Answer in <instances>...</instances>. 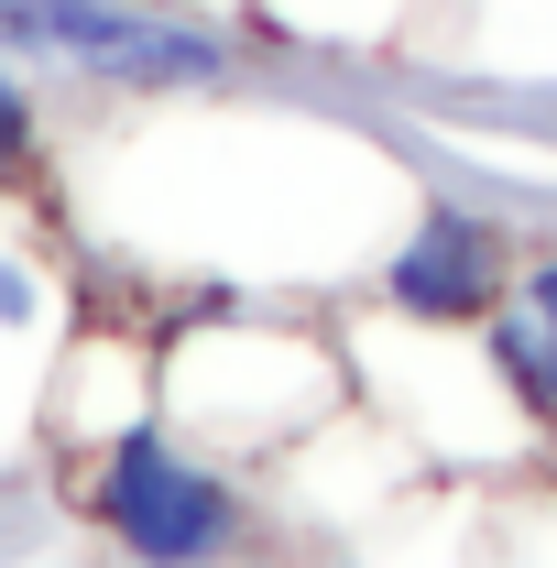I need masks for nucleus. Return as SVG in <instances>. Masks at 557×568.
I'll use <instances>...</instances> for the list:
<instances>
[{
	"label": "nucleus",
	"mask_w": 557,
	"mask_h": 568,
	"mask_svg": "<svg viewBox=\"0 0 557 568\" xmlns=\"http://www.w3.org/2000/svg\"><path fill=\"white\" fill-rule=\"evenodd\" d=\"M503 284H514V241H503V219L482 209H426L405 230V252L383 263V295L416 317V328H470L503 306Z\"/></svg>",
	"instance_id": "7ed1b4c3"
},
{
	"label": "nucleus",
	"mask_w": 557,
	"mask_h": 568,
	"mask_svg": "<svg viewBox=\"0 0 557 568\" xmlns=\"http://www.w3.org/2000/svg\"><path fill=\"white\" fill-rule=\"evenodd\" d=\"M44 153V121H33V88L11 77V55H0V175H22Z\"/></svg>",
	"instance_id": "39448f33"
},
{
	"label": "nucleus",
	"mask_w": 557,
	"mask_h": 568,
	"mask_svg": "<svg viewBox=\"0 0 557 568\" xmlns=\"http://www.w3.org/2000/svg\"><path fill=\"white\" fill-rule=\"evenodd\" d=\"M0 44L55 55L77 77H110V88H209V77H230L219 33L132 11V0H0Z\"/></svg>",
	"instance_id": "f03ea898"
},
{
	"label": "nucleus",
	"mask_w": 557,
	"mask_h": 568,
	"mask_svg": "<svg viewBox=\"0 0 557 568\" xmlns=\"http://www.w3.org/2000/svg\"><path fill=\"white\" fill-rule=\"evenodd\" d=\"M33 306H44V295H33V274L0 252V328H33Z\"/></svg>",
	"instance_id": "423d86ee"
},
{
	"label": "nucleus",
	"mask_w": 557,
	"mask_h": 568,
	"mask_svg": "<svg viewBox=\"0 0 557 568\" xmlns=\"http://www.w3.org/2000/svg\"><path fill=\"white\" fill-rule=\"evenodd\" d=\"M492 361H503V383H514L536 416H557V317L547 306L503 295V306H492Z\"/></svg>",
	"instance_id": "20e7f679"
},
{
	"label": "nucleus",
	"mask_w": 557,
	"mask_h": 568,
	"mask_svg": "<svg viewBox=\"0 0 557 568\" xmlns=\"http://www.w3.org/2000/svg\"><path fill=\"white\" fill-rule=\"evenodd\" d=\"M525 306H547V317H557V252H547V263H525Z\"/></svg>",
	"instance_id": "0eeeda50"
},
{
	"label": "nucleus",
	"mask_w": 557,
	"mask_h": 568,
	"mask_svg": "<svg viewBox=\"0 0 557 568\" xmlns=\"http://www.w3.org/2000/svg\"><path fill=\"white\" fill-rule=\"evenodd\" d=\"M88 525L121 536L132 558H219L241 536V493L219 470H198L153 416H132L110 426V448L88 470Z\"/></svg>",
	"instance_id": "f257e3e1"
}]
</instances>
